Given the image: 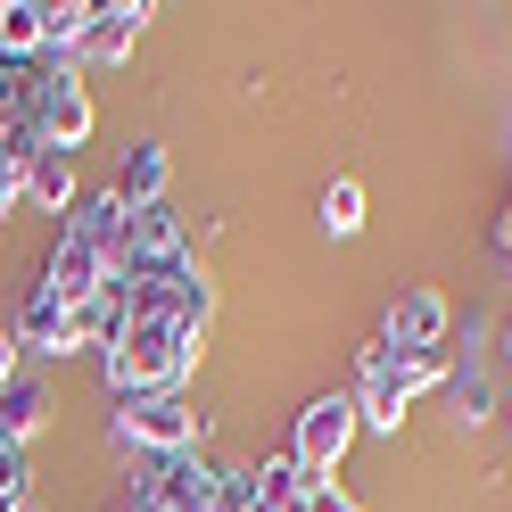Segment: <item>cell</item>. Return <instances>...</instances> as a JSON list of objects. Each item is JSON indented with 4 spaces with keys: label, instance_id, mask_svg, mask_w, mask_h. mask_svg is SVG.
I'll use <instances>...</instances> for the list:
<instances>
[{
    "label": "cell",
    "instance_id": "1",
    "mask_svg": "<svg viewBox=\"0 0 512 512\" xmlns=\"http://www.w3.org/2000/svg\"><path fill=\"white\" fill-rule=\"evenodd\" d=\"M199 347H207V339H190V331H174V323H124V331L100 347V364H108V389H116V397H157V389H190Z\"/></svg>",
    "mask_w": 512,
    "mask_h": 512
},
{
    "label": "cell",
    "instance_id": "2",
    "mask_svg": "<svg viewBox=\"0 0 512 512\" xmlns=\"http://www.w3.org/2000/svg\"><path fill=\"white\" fill-rule=\"evenodd\" d=\"M446 380V347L438 356H397V347H364V372H356V422L364 430H397L413 397Z\"/></svg>",
    "mask_w": 512,
    "mask_h": 512
},
{
    "label": "cell",
    "instance_id": "3",
    "mask_svg": "<svg viewBox=\"0 0 512 512\" xmlns=\"http://www.w3.org/2000/svg\"><path fill=\"white\" fill-rule=\"evenodd\" d=\"M124 298H133L124 323H174L190 339H207V323H215V281L199 256H182L166 273H124Z\"/></svg>",
    "mask_w": 512,
    "mask_h": 512
},
{
    "label": "cell",
    "instance_id": "4",
    "mask_svg": "<svg viewBox=\"0 0 512 512\" xmlns=\"http://www.w3.org/2000/svg\"><path fill=\"white\" fill-rule=\"evenodd\" d=\"M116 438L141 455H199L207 413L190 405V389H157V397H116Z\"/></svg>",
    "mask_w": 512,
    "mask_h": 512
},
{
    "label": "cell",
    "instance_id": "5",
    "mask_svg": "<svg viewBox=\"0 0 512 512\" xmlns=\"http://www.w3.org/2000/svg\"><path fill=\"white\" fill-rule=\"evenodd\" d=\"M25 141H34V149H67V157L91 141V91H83V67H75V58H50V67H42Z\"/></svg>",
    "mask_w": 512,
    "mask_h": 512
},
{
    "label": "cell",
    "instance_id": "6",
    "mask_svg": "<svg viewBox=\"0 0 512 512\" xmlns=\"http://www.w3.org/2000/svg\"><path fill=\"white\" fill-rule=\"evenodd\" d=\"M356 389H331V397H314L306 413H298V430H290V463L306 471V479H331L339 471V455L356 446Z\"/></svg>",
    "mask_w": 512,
    "mask_h": 512
},
{
    "label": "cell",
    "instance_id": "7",
    "mask_svg": "<svg viewBox=\"0 0 512 512\" xmlns=\"http://www.w3.org/2000/svg\"><path fill=\"white\" fill-rule=\"evenodd\" d=\"M223 488V471L207 455H149L133 479V512H207Z\"/></svg>",
    "mask_w": 512,
    "mask_h": 512
},
{
    "label": "cell",
    "instance_id": "8",
    "mask_svg": "<svg viewBox=\"0 0 512 512\" xmlns=\"http://www.w3.org/2000/svg\"><path fill=\"white\" fill-rule=\"evenodd\" d=\"M190 256V232H182V215L174 207H141V215H124V248H116V273H166Z\"/></svg>",
    "mask_w": 512,
    "mask_h": 512
},
{
    "label": "cell",
    "instance_id": "9",
    "mask_svg": "<svg viewBox=\"0 0 512 512\" xmlns=\"http://www.w3.org/2000/svg\"><path fill=\"white\" fill-rule=\"evenodd\" d=\"M17 347H34V356H75V347H91V331H83V306H67V298H50L42 281L25 290V306H17Z\"/></svg>",
    "mask_w": 512,
    "mask_h": 512
},
{
    "label": "cell",
    "instance_id": "10",
    "mask_svg": "<svg viewBox=\"0 0 512 512\" xmlns=\"http://www.w3.org/2000/svg\"><path fill=\"white\" fill-rule=\"evenodd\" d=\"M446 323H455V306H446V290H405L389 306V323H380V347H397V356H438L446 347Z\"/></svg>",
    "mask_w": 512,
    "mask_h": 512
},
{
    "label": "cell",
    "instance_id": "11",
    "mask_svg": "<svg viewBox=\"0 0 512 512\" xmlns=\"http://www.w3.org/2000/svg\"><path fill=\"white\" fill-rule=\"evenodd\" d=\"M141 25H149V0H91V25H83V42H75V67H116V58H133Z\"/></svg>",
    "mask_w": 512,
    "mask_h": 512
},
{
    "label": "cell",
    "instance_id": "12",
    "mask_svg": "<svg viewBox=\"0 0 512 512\" xmlns=\"http://www.w3.org/2000/svg\"><path fill=\"white\" fill-rule=\"evenodd\" d=\"M116 265L91 240H75V232H58V248H50V265H42V290L50 298H67V306H91L100 298V281H108Z\"/></svg>",
    "mask_w": 512,
    "mask_h": 512
},
{
    "label": "cell",
    "instance_id": "13",
    "mask_svg": "<svg viewBox=\"0 0 512 512\" xmlns=\"http://www.w3.org/2000/svg\"><path fill=\"white\" fill-rule=\"evenodd\" d=\"M166 182H174V157L157 149V141H133L116 157V182H108V199L124 215H141V207H166Z\"/></svg>",
    "mask_w": 512,
    "mask_h": 512
},
{
    "label": "cell",
    "instance_id": "14",
    "mask_svg": "<svg viewBox=\"0 0 512 512\" xmlns=\"http://www.w3.org/2000/svg\"><path fill=\"white\" fill-rule=\"evenodd\" d=\"M17 182H25V199H34V207H50V215H67V207L83 199V190H75V157H67V149H34Z\"/></svg>",
    "mask_w": 512,
    "mask_h": 512
},
{
    "label": "cell",
    "instance_id": "15",
    "mask_svg": "<svg viewBox=\"0 0 512 512\" xmlns=\"http://www.w3.org/2000/svg\"><path fill=\"white\" fill-rule=\"evenodd\" d=\"M67 232H75V240H91V248H100L108 265H116V248H124V207L108 199V190H91V199H75V207H67Z\"/></svg>",
    "mask_w": 512,
    "mask_h": 512
},
{
    "label": "cell",
    "instance_id": "16",
    "mask_svg": "<svg viewBox=\"0 0 512 512\" xmlns=\"http://www.w3.org/2000/svg\"><path fill=\"white\" fill-rule=\"evenodd\" d=\"M42 422H50V389H42V380H25V372H17L9 389H0V438H17V446H25V438H34Z\"/></svg>",
    "mask_w": 512,
    "mask_h": 512
},
{
    "label": "cell",
    "instance_id": "17",
    "mask_svg": "<svg viewBox=\"0 0 512 512\" xmlns=\"http://www.w3.org/2000/svg\"><path fill=\"white\" fill-rule=\"evenodd\" d=\"M0 58H50V42H42V0H0Z\"/></svg>",
    "mask_w": 512,
    "mask_h": 512
},
{
    "label": "cell",
    "instance_id": "18",
    "mask_svg": "<svg viewBox=\"0 0 512 512\" xmlns=\"http://www.w3.org/2000/svg\"><path fill=\"white\" fill-rule=\"evenodd\" d=\"M323 232H331V240L364 232V182H347V174H339V182L323 190Z\"/></svg>",
    "mask_w": 512,
    "mask_h": 512
},
{
    "label": "cell",
    "instance_id": "19",
    "mask_svg": "<svg viewBox=\"0 0 512 512\" xmlns=\"http://www.w3.org/2000/svg\"><path fill=\"white\" fill-rule=\"evenodd\" d=\"M17 504H25V446L0 438V512H17Z\"/></svg>",
    "mask_w": 512,
    "mask_h": 512
},
{
    "label": "cell",
    "instance_id": "20",
    "mask_svg": "<svg viewBox=\"0 0 512 512\" xmlns=\"http://www.w3.org/2000/svg\"><path fill=\"white\" fill-rule=\"evenodd\" d=\"M306 512H364V504L347 496L339 479H314V488H306Z\"/></svg>",
    "mask_w": 512,
    "mask_h": 512
},
{
    "label": "cell",
    "instance_id": "21",
    "mask_svg": "<svg viewBox=\"0 0 512 512\" xmlns=\"http://www.w3.org/2000/svg\"><path fill=\"white\" fill-rule=\"evenodd\" d=\"M25 166H17V157H9V141H0V215H9L17 199H25V182H17Z\"/></svg>",
    "mask_w": 512,
    "mask_h": 512
},
{
    "label": "cell",
    "instance_id": "22",
    "mask_svg": "<svg viewBox=\"0 0 512 512\" xmlns=\"http://www.w3.org/2000/svg\"><path fill=\"white\" fill-rule=\"evenodd\" d=\"M455 397H463V422H479L488 413V380H455Z\"/></svg>",
    "mask_w": 512,
    "mask_h": 512
},
{
    "label": "cell",
    "instance_id": "23",
    "mask_svg": "<svg viewBox=\"0 0 512 512\" xmlns=\"http://www.w3.org/2000/svg\"><path fill=\"white\" fill-rule=\"evenodd\" d=\"M17 380V331H0V389Z\"/></svg>",
    "mask_w": 512,
    "mask_h": 512
},
{
    "label": "cell",
    "instance_id": "24",
    "mask_svg": "<svg viewBox=\"0 0 512 512\" xmlns=\"http://www.w3.org/2000/svg\"><path fill=\"white\" fill-rule=\"evenodd\" d=\"M17 512H42V504H17Z\"/></svg>",
    "mask_w": 512,
    "mask_h": 512
}]
</instances>
